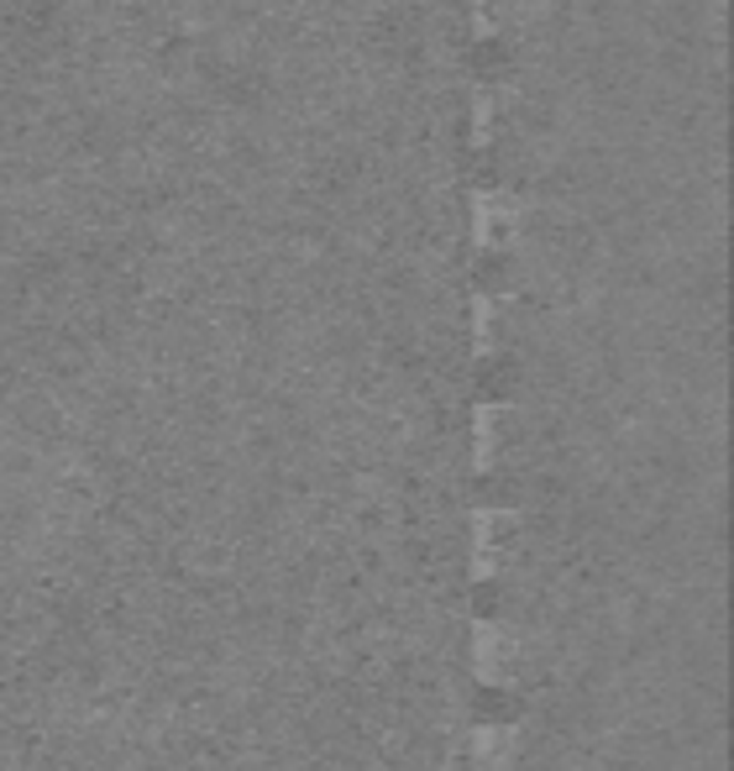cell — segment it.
Listing matches in <instances>:
<instances>
[{"label": "cell", "instance_id": "7a4b0ae2", "mask_svg": "<svg viewBox=\"0 0 734 771\" xmlns=\"http://www.w3.org/2000/svg\"><path fill=\"white\" fill-rule=\"evenodd\" d=\"M494 142V95L477 84L473 90V147H488Z\"/></svg>", "mask_w": 734, "mask_h": 771}, {"label": "cell", "instance_id": "6da1fadb", "mask_svg": "<svg viewBox=\"0 0 734 771\" xmlns=\"http://www.w3.org/2000/svg\"><path fill=\"white\" fill-rule=\"evenodd\" d=\"M509 220H515V199H509V195H498V189L473 195V237H477V247H498L504 232H509Z\"/></svg>", "mask_w": 734, "mask_h": 771}, {"label": "cell", "instance_id": "3957f363", "mask_svg": "<svg viewBox=\"0 0 734 771\" xmlns=\"http://www.w3.org/2000/svg\"><path fill=\"white\" fill-rule=\"evenodd\" d=\"M473 331H477V352H494V299H473Z\"/></svg>", "mask_w": 734, "mask_h": 771}, {"label": "cell", "instance_id": "277c9868", "mask_svg": "<svg viewBox=\"0 0 734 771\" xmlns=\"http://www.w3.org/2000/svg\"><path fill=\"white\" fill-rule=\"evenodd\" d=\"M473 32L477 38H494V6L488 0H473Z\"/></svg>", "mask_w": 734, "mask_h": 771}]
</instances>
